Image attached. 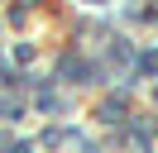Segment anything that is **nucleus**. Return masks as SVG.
<instances>
[{
  "label": "nucleus",
  "mask_w": 158,
  "mask_h": 153,
  "mask_svg": "<svg viewBox=\"0 0 158 153\" xmlns=\"http://www.w3.org/2000/svg\"><path fill=\"white\" fill-rule=\"evenodd\" d=\"M139 67H144V72H158V53H144V57H139Z\"/></svg>",
  "instance_id": "nucleus-1"
}]
</instances>
